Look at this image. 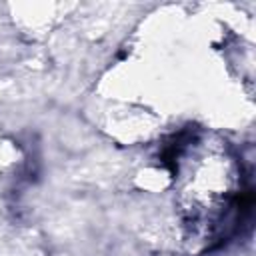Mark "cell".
Wrapping results in <instances>:
<instances>
[{"label":"cell","instance_id":"obj_1","mask_svg":"<svg viewBox=\"0 0 256 256\" xmlns=\"http://www.w3.org/2000/svg\"><path fill=\"white\" fill-rule=\"evenodd\" d=\"M174 200L186 240L220 244L252 206V192L232 146L206 132H184L168 150Z\"/></svg>","mask_w":256,"mask_h":256}]
</instances>
